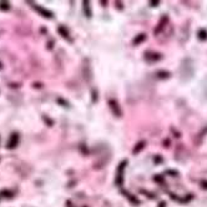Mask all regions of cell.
Wrapping results in <instances>:
<instances>
[{
	"label": "cell",
	"mask_w": 207,
	"mask_h": 207,
	"mask_svg": "<svg viewBox=\"0 0 207 207\" xmlns=\"http://www.w3.org/2000/svg\"><path fill=\"white\" fill-rule=\"evenodd\" d=\"M18 142H19V135L16 132H13L10 136V140L8 142V149H10V150L14 149L18 145Z\"/></svg>",
	"instance_id": "1"
},
{
	"label": "cell",
	"mask_w": 207,
	"mask_h": 207,
	"mask_svg": "<svg viewBox=\"0 0 207 207\" xmlns=\"http://www.w3.org/2000/svg\"><path fill=\"white\" fill-rule=\"evenodd\" d=\"M35 9L40 13V14H43V15L45 16V18H51V15H52V14L50 13V11H47V10H45V9H43V8H41V6H39V5H36L35 6Z\"/></svg>",
	"instance_id": "2"
},
{
	"label": "cell",
	"mask_w": 207,
	"mask_h": 207,
	"mask_svg": "<svg viewBox=\"0 0 207 207\" xmlns=\"http://www.w3.org/2000/svg\"><path fill=\"white\" fill-rule=\"evenodd\" d=\"M9 8H10L9 3H6V1H0V9H1V10H9Z\"/></svg>",
	"instance_id": "3"
},
{
	"label": "cell",
	"mask_w": 207,
	"mask_h": 207,
	"mask_svg": "<svg viewBox=\"0 0 207 207\" xmlns=\"http://www.w3.org/2000/svg\"><path fill=\"white\" fill-rule=\"evenodd\" d=\"M84 6H85V13H86V10H87V15H89V18H90L91 13H90V8H89V3L85 1V3H84Z\"/></svg>",
	"instance_id": "4"
}]
</instances>
